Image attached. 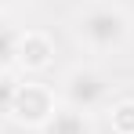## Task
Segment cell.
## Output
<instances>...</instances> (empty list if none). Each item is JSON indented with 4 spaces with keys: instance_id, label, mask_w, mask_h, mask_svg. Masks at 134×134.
I'll return each instance as SVG.
<instances>
[{
    "instance_id": "1",
    "label": "cell",
    "mask_w": 134,
    "mask_h": 134,
    "mask_svg": "<svg viewBox=\"0 0 134 134\" xmlns=\"http://www.w3.org/2000/svg\"><path fill=\"white\" fill-rule=\"evenodd\" d=\"M127 15L120 11V7H109V4H94L87 7L83 15H80V22H76V33H80V40H87L94 51H116V47L127 40Z\"/></svg>"
},
{
    "instance_id": "2",
    "label": "cell",
    "mask_w": 134,
    "mask_h": 134,
    "mask_svg": "<svg viewBox=\"0 0 134 134\" xmlns=\"http://www.w3.org/2000/svg\"><path fill=\"white\" fill-rule=\"evenodd\" d=\"M62 94H65V102L72 105V109L87 112V109H94V105L105 98V80H102L94 69H72V72L65 76Z\"/></svg>"
},
{
    "instance_id": "3",
    "label": "cell",
    "mask_w": 134,
    "mask_h": 134,
    "mask_svg": "<svg viewBox=\"0 0 134 134\" xmlns=\"http://www.w3.org/2000/svg\"><path fill=\"white\" fill-rule=\"evenodd\" d=\"M11 112H15L22 123L44 127L47 120L54 116V98H51V91L40 87V83H25V87L15 91V105H11Z\"/></svg>"
},
{
    "instance_id": "4",
    "label": "cell",
    "mask_w": 134,
    "mask_h": 134,
    "mask_svg": "<svg viewBox=\"0 0 134 134\" xmlns=\"http://www.w3.org/2000/svg\"><path fill=\"white\" fill-rule=\"evenodd\" d=\"M44 134H91V123L83 120V112L65 105V109H54V116L44 123Z\"/></svg>"
},
{
    "instance_id": "5",
    "label": "cell",
    "mask_w": 134,
    "mask_h": 134,
    "mask_svg": "<svg viewBox=\"0 0 134 134\" xmlns=\"http://www.w3.org/2000/svg\"><path fill=\"white\" fill-rule=\"evenodd\" d=\"M47 58H51V40H47V36H40V33H25L22 40H18V62H25L29 69L47 65Z\"/></svg>"
},
{
    "instance_id": "6",
    "label": "cell",
    "mask_w": 134,
    "mask_h": 134,
    "mask_svg": "<svg viewBox=\"0 0 134 134\" xmlns=\"http://www.w3.org/2000/svg\"><path fill=\"white\" fill-rule=\"evenodd\" d=\"M18 33L11 29L7 22H0V65H7L11 58H18Z\"/></svg>"
},
{
    "instance_id": "7",
    "label": "cell",
    "mask_w": 134,
    "mask_h": 134,
    "mask_svg": "<svg viewBox=\"0 0 134 134\" xmlns=\"http://www.w3.org/2000/svg\"><path fill=\"white\" fill-rule=\"evenodd\" d=\"M112 127H116V134H134V105L131 102L112 109Z\"/></svg>"
},
{
    "instance_id": "8",
    "label": "cell",
    "mask_w": 134,
    "mask_h": 134,
    "mask_svg": "<svg viewBox=\"0 0 134 134\" xmlns=\"http://www.w3.org/2000/svg\"><path fill=\"white\" fill-rule=\"evenodd\" d=\"M15 83L11 80H0V112H11V105H15Z\"/></svg>"
}]
</instances>
